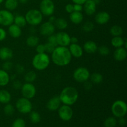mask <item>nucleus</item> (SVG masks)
Wrapping results in <instances>:
<instances>
[{
	"label": "nucleus",
	"mask_w": 127,
	"mask_h": 127,
	"mask_svg": "<svg viewBox=\"0 0 127 127\" xmlns=\"http://www.w3.org/2000/svg\"><path fill=\"white\" fill-rule=\"evenodd\" d=\"M89 79L93 84H99L102 82L103 76L99 73H94L92 74H90Z\"/></svg>",
	"instance_id": "nucleus-27"
},
{
	"label": "nucleus",
	"mask_w": 127,
	"mask_h": 127,
	"mask_svg": "<svg viewBox=\"0 0 127 127\" xmlns=\"http://www.w3.org/2000/svg\"><path fill=\"white\" fill-rule=\"evenodd\" d=\"M110 33L114 37L121 36L123 33V29L120 26L115 25V26H113L112 27H111L110 29Z\"/></svg>",
	"instance_id": "nucleus-31"
},
{
	"label": "nucleus",
	"mask_w": 127,
	"mask_h": 127,
	"mask_svg": "<svg viewBox=\"0 0 127 127\" xmlns=\"http://www.w3.org/2000/svg\"><path fill=\"white\" fill-rule=\"evenodd\" d=\"M16 108L21 114H27L32 111V104L29 99L21 97L16 101Z\"/></svg>",
	"instance_id": "nucleus-6"
},
{
	"label": "nucleus",
	"mask_w": 127,
	"mask_h": 127,
	"mask_svg": "<svg viewBox=\"0 0 127 127\" xmlns=\"http://www.w3.org/2000/svg\"><path fill=\"white\" fill-rule=\"evenodd\" d=\"M49 17H50V19H49V21H48V22H51V23H52L54 24V22H55V21L56 19L57 18H56L55 16H53V15H52V16H49Z\"/></svg>",
	"instance_id": "nucleus-52"
},
{
	"label": "nucleus",
	"mask_w": 127,
	"mask_h": 127,
	"mask_svg": "<svg viewBox=\"0 0 127 127\" xmlns=\"http://www.w3.org/2000/svg\"><path fill=\"white\" fill-rule=\"evenodd\" d=\"M4 0H0V4H2V2H4Z\"/></svg>",
	"instance_id": "nucleus-54"
},
{
	"label": "nucleus",
	"mask_w": 127,
	"mask_h": 127,
	"mask_svg": "<svg viewBox=\"0 0 127 127\" xmlns=\"http://www.w3.org/2000/svg\"><path fill=\"white\" fill-rule=\"evenodd\" d=\"M118 123H119V125L122 127L125 126V124H126V119L124 117H120L119 118V120H118Z\"/></svg>",
	"instance_id": "nucleus-49"
},
{
	"label": "nucleus",
	"mask_w": 127,
	"mask_h": 127,
	"mask_svg": "<svg viewBox=\"0 0 127 127\" xmlns=\"http://www.w3.org/2000/svg\"><path fill=\"white\" fill-rule=\"evenodd\" d=\"M94 28V25L93 24V22H92L91 21H87L83 25V31L86 32H91Z\"/></svg>",
	"instance_id": "nucleus-35"
},
{
	"label": "nucleus",
	"mask_w": 127,
	"mask_h": 127,
	"mask_svg": "<svg viewBox=\"0 0 127 127\" xmlns=\"http://www.w3.org/2000/svg\"><path fill=\"white\" fill-rule=\"evenodd\" d=\"M65 10L68 13L71 14L74 11V7H73V4H68L65 6Z\"/></svg>",
	"instance_id": "nucleus-45"
},
{
	"label": "nucleus",
	"mask_w": 127,
	"mask_h": 127,
	"mask_svg": "<svg viewBox=\"0 0 127 127\" xmlns=\"http://www.w3.org/2000/svg\"><path fill=\"white\" fill-rule=\"evenodd\" d=\"M12 127H26V122L23 119H16L12 123Z\"/></svg>",
	"instance_id": "nucleus-38"
},
{
	"label": "nucleus",
	"mask_w": 127,
	"mask_h": 127,
	"mask_svg": "<svg viewBox=\"0 0 127 127\" xmlns=\"http://www.w3.org/2000/svg\"><path fill=\"white\" fill-rule=\"evenodd\" d=\"M61 103L64 105H73L75 104L78 99L79 93L75 88L68 86L63 89L59 95Z\"/></svg>",
	"instance_id": "nucleus-2"
},
{
	"label": "nucleus",
	"mask_w": 127,
	"mask_h": 127,
	"mask_svg": "<svg viewBox=\"0 0 127 127\" xmlns=\"http://www.w3.org/2000/svg\"><path fill=\"white\" fill-rule=\"evenodd\" d=\"M8 32L9 35L14 38H17L22 35V29L21 27H19L15 24H12L9 26Z\"/></svg>",
	"instance_id": "nucleus-19"
},
{
	"label": "nucleus",
	"mask_w": 127,
	"mask_h": 127,
	"mask_svg": "<svg viewBox=\"0 0 127 127\" xmlns=\"http://www.w3.org/2000/svg\"><path fill=\"white\" fill-rule=\"evenodd\" d=\"M12 66H13V64L12 62H10L9 60L5 61L4 63L2 64V69L7 71L11 70L12 68Z\"/></svg>",
	"instance_id": "nucleus-40"
},
{
	"label": "nucleus",
	"mask_w": 127,
	"mask_h": 127,
	"mask_svg": "<svg viewBox=\"0 0 127 127\" xmlns=\"http://www.w3.org/2000/svg\"><path fill=\"white\" fill-rule=\"evenodd\" d=\"M111 111L115 117H124L127 113V104L124 100H116L112 105Z\"/></svg>",
	"instance_id": "nucleus-5"
},
{
	"label": "nucleus",
	"mask_w": 127,
	"mask_h": 127,
	"mask_svg": "<svg viewBox=\"0 0 127 127\" xmlns=\"http://www.w3.org/2000/svg\"><path fill=\"white\" fill-rule=\"evenodd\" d=\"M110 19V16L107 12L101 11L95 15V21L99 25H104L107 23Z\"/></svg>",
	"instance_id": "nucleus-16"
},
{
	"label": "nucleus",
	"mask_w": 127,
	"mask_h": 127,
	"mask_svg": "<svg viewBox=\"0 0 127 127\" xmlns=\"http://www.w3.org/2000/svg\"><path fill=\"white\" fill-rule=\"evenodd\" d=\"M50 63V57L46 53H37L32 59V65L38 71H43L47 69Z\"/></svg>",
	"instance_id": "nucleus-3"
},
{
	"label": "nucleus",
	"mask_w": 127,
	"mask_h": 127,
	"mask_svg": "<svg viewBox=\"0 0 127 127\" xmlns=\"http://www.w3.org/2000/svg\"><path fill=\"white\" fill-rule=\"evenodd\" d=\"M78 39L76 37H71V43H78Z\"/></svg>",
	"instance_id": "nucleus-51"
},
{
	"label": "nucleus",
	"mask_w": 127,
	"mask_h": 127,
	"mask_svg": "<svg viewBox=\"0 0 127 127\" xmlns=\"http://www.w3.org/2000/svg\"><path fill=\"white\" fill-rule=\"evenodd\" d=\"M45 45V53H52L53 52V50H55V47L57 46H55V45L52 44V43H49V42H47L45 44H44Z\"/></svg>",
	"instance_id": "nucleus-39"
},
{
	"label": "nucleus",
	"mask_w": 127,
	"mask_h": 127,
	"mask_svg": "<svg viewBox=\"0 0 127 127\" xmlns=\"http://www.w3.org/2000/svg\"><path fill=\"white\" fill-rule=\"evenodd\" d=\"M6 37H7L6 31L3 28L0 27V42L6 39Z\"/></svg>",
	"instance_id": "nucleus-43"
},
{
	"label": "nucleus",
	"mask_w": 127,
	"mask_h": 127,
	"mask_svg": "<svg viewBox=\"0 0 127 127\" xmlns=\"http://www.w3.org/2000/svg\"><path fill=\"white\" fill-rule=\"evenodd\" d=\"M11 100V95L7 90L1 89L0 90V103L6 104L10 102Z\"/></svg>",
	"instance_id": "nucleus-23"
},
{
	"label": "nucleus",
	"mask_w": 127,
	"mask_h": 127,
	"mask_svg": "<svg viewBox=\"0 0 127 127\" xmlns=\"http://www.w3.org/2000/svg\"><path fill=\"white\" fill-rule=\"evenodd\" d=\"M55 27L54 24L50 22H45L42 24L39 29V32L42 35L48 37L53 34L55 31Z\"/></svg>",
	"instance_id": "nucleus-13"
},
{
	"label": "nucleus",
	"mask_w": 127,
	"mask_h": 127,
	"mask_svg": "<svg viewBox=\"0 0 127 127\" xmlns=\"http://www.w3.org/2000/svg\"><path fill=\"white\" fill-rule=\"evenodd\" d=\"M10 80V76L7 72L4 69H0V86L7 85Z\"/></svg>",
	"instance_id": "nucleus-24"
},
{
	"label": "nucleus",
	"mask_w": 127,
	"mask_h": 127,
	"mask_svg": "<svg viewBox=\"0 0 127 127\" xmlns=\"http://www.w3.org/2000/svg\"><path fill=\"white\" fill-rule=\"evenodd\" d=\"M83 5V10L88 16H92L96 11L97 4L94 0H87Z\"/></svg>",
	"instance_id": "nucleus-14"
},
{
	"label": "nucleus",
	"mask_w": 127,
	"mask_h": 127,
	"mask_svg": "<svg viewBox=\"0 0 127 127\" xmlns=\"http://www.w3.org/2000/svg\"><path fill=\"white\" fill-rule=\"evenodd\" d=\"M13 57V52L10 48L7 47L0 48V59L4 61L10 60Z\"/></svg>",
	"instance_id": "nucleus-21"
},
{
	"label": "nucleus",
	"mask_w": 127,
	"mask_h": 127,
	"mask_svg": "<svg viewBox=\"0 0 127 127\" xmlns=\"http://www.w3.org/2000/svg\"><path fill=\"white\" fill-rule=\"evenodd\" d=\"M83 49L86 53L89 54H93L97 51L98 46L94 41L88 40L84 43Z\"/></svg>",
	"instance_id": "nucleus-20"
},
{
	"label": "nucleus",
	"mask_w": 127,
	"mask_h": 127,
	"mask_svg": "<svg viewBox=\"0 0 127 127\" xmlns=\"http://www.w3.org/2000/svg\"><path fill=\"white\" fill-rule=\"evenodd\" d=\"M59 117L63 121H69L72 119L73 115V110L71 106L64 105L60 106L58 109Z\"/></svg>",
	"instance_id": "nucleus-11"
},
{
	"label": "nucleus",
	"mask_w": 127,
	"mask_h": 127,
	"mask_svg": "<svg viewBox=\"0 0 127 127\" xmlns=\"http://www.w3.org/2000/svg\"><path fill=\"white\" fill-rule=\"evenodd\" d=\"M14 24H16L20 27H23L27 24V22H26L24 16H21V15H17L16 16H14Z\"/></svg>",
	"instance_id": "nucleus-30"
},
{
	"label": "nucleus",
	"mask_w": 127,
	"mask_h": 127,
	"mask_svg": "<svg viewBox=\"0 0 127 127\" xmlns=\"http://www.w3.org/2000/svg\"><path fill=\"white\" fill-rule=\"evenodd\" d=\"M54 26L55 28L58 29L59 30H64L68 27V23L65 19L63 17H58L56 19L54 22Z\"/></svg>",
	"instance_id": "nucleus-25"
},
{
	"label": "nucleus",
	"mask_w": 127,
	"mask_h": 127,
	"mask_svg": "<svg viewBox=\"0 0 127 127\" xmlns=\"http://www.w3.org/2000/svg\"><path fill=\"white\" fill-rule=\"evenodd\" d=\"M61 105V101L58 96H54L51 98L47 103V108L50 111L57 110Z\"/></svg>",
	"instance_id": "nucleus-17"
},
{
	"label": "nucleus",
	"mask_w": 127,
	"mask_h": 127,
	"mask_svg": "<svg viewBox=\"0 0 127 127\" xmlns=\"http://www.w3.org/2000/svg\"><path fill=\"white\" fill-rule=\"evenodd\" d=\"M127 52L126 48L124 47L117 48L114 52V58L115 60L122 62L127 58Z\"/></svg>",
	"instance_id": "nucleus-18"
},
{
	"label": "nucleus",
	"mask_w": 127,
	"mask_h": 127,
	"mask_svg": "<svg viewBox=\"0 0 127 127\" xmlns=\"http://www.w3.org/2000/svg\"><path fill=\"white\" fill-rule=\"evenodd\" d=\"M58 46L68 47L71 44V37L64 32H60L55 35Z\"/></svg>",
	"instance_id": "nucleus-12"
},
{
	"label": "nucleus",
	"mask_w": 127,
	"mask_h": 127,
	"mask_svg": "<svg viewBox=\"0 0 127 127\" xmlns=\"http://www.w3.org/2000/svg\"><path fill=\"white\" fill-rule=\"evenodd\" d=\"M35 47H36V52H37V53H45V50L44 45L38 44Z\"/></svg>",
	"instance_id": "nucleus-42"
},
{
	"label": "nucleus",
	"mask_w": 127,
	"mask_h": 127,
	"mask_svg": "<svg viewBox=\"0 0 127 127\" xmlns=\"http://www.w3.org/2000/svg\"><path fill=\"white\" fill-rule=\"evenodd\" d=\"M66 1H68V0H66Z\"/></svg>",
	"instance_id": "nucleus-55"
},
{
	"label": "nucleus",
	"mask_w": 127,
	"mask_h": 127,
	"mask_svg": "<svg viewBox=\"0 0 127 127\" xmlns=\"http://www.w3.org/2000/svg\"><path fill=\"white\" fill-rule=\"evenodd\" d=\"M26 44L29 47H35L39 43V38L35 35H31L26 39Z\"/></svg>",
	"instance_id": "nucleus-29"
},
{
	"label": "nucleus",
	"mask_w": 127,
	"mask_h": 127,
	"mask_svg": "<svg viewBox=\"0 0 127 127\" xmlns=\"http://www.w3.org/2000/svg\"><path fill=\"white\" fill-rule=\"evenodd\" d=\"M83 18H84V16L81 12L73 11L69 15V19H70L71 22L76 25L81 23L83 21Z\"/></svg>",
	"instance_id": "nucleus-22"
},
{
	"label": "nucleus",
	"mask_w": 127,
	"mask_h": 127,
	"mask_svg": "<svg viewBox=\"0 0 127 127\" xmlns=\"http://www.w3.org/2000/svg\"><path fill=\"white\" fill-rule=\"evenodd\" d=\"M30 120L33 124H37L40 122L41 120V117L39 113L36 111H31L29 115Z\"/></svg>",
	"instance_id": "nucleus-34"
},
{
	"label": "nucleus",
	"mask_w": 127,
	"mask_h": 127,
	"mask_svg": "<svg viewBox=\"0 0 127 127\" xmlns=\"http://www.w3.org/2000/svg\"><path fill=\"white\" fill-rule=\"evenodd\" d=\"M4 112L6 115H12L14 112V107L12 104H6V105L4 107Z\"/></svg>",
	"instance_id": "nucleus-36"
},
{
	"label": "nucleus",
	"mask_w": 127,
	"mask_h": 127,
	"mask_svg": "<svg viewBox=\"0 0 127 127\" xmlns=\"http://www.w3.org/2000/svg\"><path fill=\"white\" fill-rule=\"evenodd\" d=\"M27 1H28V0H19V2L21 4H23L27 3Z\"/></svg>",
	"instance_id": "nucleus-53"
},
{
	"label": "nucleus",
	"mask_w": 127,
	"mask_h": 127,
	"mask_svg": "<svg viewBox=\"0 0 127 127\" xmlns=\"http://www.w3.org/2000/svg\"><path fill=\"white\" fill-rule=\"evenodd\" d=\"M72 56L67 47L57 46L52 53V60L55 65L66 66L70 63Z\"/></svg>",
	"instance_id": "nucleus-1"
},
{
	"label": "nucleus",
	"mask_w": 127,
	"mask_h": 127,
	"mask_svg": "<svg viewBox=\"0 0 127 127\" xmlns=\"http://www.w3.org/2000/svg\"><path fill=\"white\" fill-rule=\"evenodd\" d=\"M97 51L99 52V54L102 56L108 55L110 52V50L109 47L105 45H102L100 47H98Z\"/></svg>",
	"instance_id": "nucleus-37"
},
{
	"label": "nucleus",
	"mask_w": 127,
	"mask_h": 127,
	"mask_svg": "<svg viewBox=\"0 0 127 127\" xmlns=\"http://www.w3.org/2000/svg\"><path fill=\"white\" fill-rule=\"evenodd\" d=\"M117 124V120L115 117H109L104 121V125L105 127H115Z\"/></svg>",
	"instance_id": "nucleus-33"
},
{
	"label": "nucleus",
	"mask_w": 127,
	"mask_h": 127,
	"mask_svg": "<svg viewBox=\"0 0 127 127\" xmlns=\"http://www.w3.org/2000/svg\"><path fill=\"white\" fill-rule=\"evenodd\" d=\"M73 7H74V11H77V12H81L83 9V5L78 4H73Z\"/></svg>",
	"instance_id": "nucleus-47"
},
{
	"label": "nucleus",
	"mask_w": 127,
	"mask_h": 127,
	"mask_svg": "<svg viewBox=\"0 0 127 127\" xmlns=\"http://www.w3.org/2000/svg\"><path fill=\"white\" fill-rule=\"evenodd\" d=\"M125 39L123 38L121 36L114 37L111 40V44L115 48H119L124 46Z\"/></svg>",
	"instance_id": "nucleus-28"
},
{
	"label": "nucleus",
	"mask_w": 127,
	"mask_h": 127,
	"mask_svg": "<svg viewBox=\"0 0 127 127\" xmlns=\"http://www.w3.org/2000/svg\"><path fill=\"white\" fill-rule=\"evenodd\" d=\"M37 76L35 72L33 71H30L25 74L24 79L26 83H32L35 81V79H37Z\"/></svg>",
	"instance_id": "nucleus-32"
},
{
	"label": "nucleus",
	"mask_w": 127,
	"mask_h": 127,
	"mask_svg": "<svg viewBox=\"0 0 127 127\" xmlns=\"http://www.w3.org/2000/svg\"><path fill=\"white\" fill-rule=\"evenodd\" d=\"M18 4V0H6L4 6L6 9L9 11H12L17 8Z\"/></svg>",
	"instance_id": "nucleus-26"
},
{
	"label": "nucleus",
	"mask_w": 127,
	"mask_h": 127,
	"mask_svg": "<svg viewBox=\"0 0 127 127\" xmlns=\"http://www.w3.org/2000/svg\"><path fill=\"white\" fill-rule=\"evenodd\" d=\"M74 4H78L83 5L85 3L87 0H71Z\"/></svg>",
	"instance_id": "nucleus-50"
},
{
	"label": "nucleus",
	"mask_w": 127,
	"mask_h": 127,
	"mask_svg": "<svg viewBox=\"0 0 127 127\" xmlns=\"http://www.w3.org/2000/svg\"><path fill=\"white\" fill-rule=\"evenodd\" d=\"M22 84H21V82L19 80H16L12 83V87L14 89H20L22 87Z\"/></svg>",
	"instance_id": "nucleus-44"
},
{
	"label": "nucleus",
	"mask_w": 127,
	"mask_h": 127,
	"mask_svg": "<svg viewBox=\"0 0 127 127\" xmlns=\"http://www.w3.org/2000/svg\"><path fill=\"white\" fill-rule=\"evenodd\" d=\"M48 42L52 43V44L55 45V46H58L57 42V38H56V35L54 34H52L51 35L48 37Z\"/></svg>",
	"instance_id": "nucleus-41"
},
{
	"label": "nucleus",
	"mask_w": 127,
	"mask_h": 127,
	"mask_svg": "<svg viewBox=\"0 0 127 127\" xmlns=\"http://www.w3.org/2000/svg\"><path fill=\"white\" fill-rule=\"evenodd\" d=\"M16 71L18 74H22L24 72V67L21 64H17L16 66Z\"/></svg>",
	"instance_id": "nucleus-46"
},
{
	"label": "nucleus",
	"mask_w": 127,
	"mask_h": 127,
	"mask_svg": "<svg viewBox=\"0 0 127 127\" xmlns=\"http://www.w3.org/2000/svg\"><path fill=\"white\" fill-rule=\"evenodd\" d=\"M24 17L27 24L32 26H38L43 21V14L39 10L36 9H32L27 11Z\"/></svg>",
	"instance_id": "nucleus-4"
},
{
	"label": "nucleus",
	"mask_w": 127,
	"mask_h": 127,
	"mask_svg": "<svg viewBox=\"0 0 127 127\" xmlns=\"http://www.w3.org/2000/svg\"><path fill=\"white\" fill-rule=\"evenodd\" d=\"M14 16L11 11L7 9L0 11V25L3 26H9L14 23Z\"/></svg>",
	"instance_id": "nucleus-10"
},
{
	"label": "nucleus",
	"mask_w": 127,
	"mask_h": 127,
	"mask_svg": "<svg viewBox=\"0 0 127 127\" xmlns=\"http://www.w3.org/2000/svg\"><path fill=\"white\" fill-rule=\"evenodd\" d=\"M68 48L72 57L74 58H80L83 55V48L78 43H71Z\"/></svg>",
	"instance_id": "nucleus-15"
},
{
	"label": "nucleus",
	"mask_w": 127,
	"mask_h": 127,
	"mask_svg": "<svg viewBox=\"0 0 127 127\" xmlns=\"http://www.w3.org/2000/svg\"><path fill=\"white\" fill-rule=\"evenodd\" d=\"M83 83H84V88H85V89H86V90H90V89L92 88V86H93V83H92L91 81H88V80Z\"/></svg>",
	"instance_id": "nucleus-48"
},
{
	"label": "nucleus",
	"mask_w": 127,
	"mask_h": 127,
	"mask_svg": "<svg viewBox=\"0 0 127 127\" xmlns=\"http://www.w3.org/2000/svg\"><path fill=\"white\" fill-rule=\"evenodd\" d=\"M90 73L88 68L85 67H79L73 73V78L76 81L83 83L89 79Z\"/></svg>",
	"instance_id": "nucleus-7"
},
{
	"label": "nucleus",
	"mask_w": 127,
	"mask_h": 127,
	"mask_svg": "<svg viewBox=\"0 0 127 127\" xmlns=\"http://www.w3.org/2000/svg\"><path fill=\"white\" fill-rule=\"evenodd\" d=\"M54 2L52 0H42L40 4V10L43 16H52L55 12Z\"/></svg>",
	"instance_id": "nucleus-8"
},
{
	"label": "nucleus",
	"mask_w": 127,
	"mask_h": 127,
	"mask_svg": "<svg viewBox=\"0 0 127 127\" xmlns=\"http://www.w3.org/2000/svg\"><path fill=\"white\" fill-rule=\"evenodd\" d=\"M21 94L23 97L32 99L35 96L37 89L35 86L31 83H26L22 84L21 88Z\"/></svg>",
	"instance_id": "nucleus-9"
}]
</instances>
